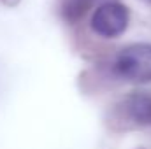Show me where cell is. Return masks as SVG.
I'll list each match as a JSON object with an SVG mask.
<instances>
[{
    "instance_id": "cell-1",
    "label": "cell",
    "mask_w": 151,
    "mask_h": 149,
    "mask_svg": "<svg viewBox=\"0 0 151 149\" xmlns=\"http://www.w3.org/2000/svg\"><path fill=\"white\" fill-rule=\"evenodd\" d=\"M116 72L137 84L151 81V44H132L119 51L114 62Z\"/></svg>"
},
{
    "instance_id": "cell-2",
    "label": "cell",
    "mask_w": 151,
    "mask_h": 149,
    "mask_svg": "<svg viewBox=\"0 0 151 149\" xmlns=\"http://www.w3.org/2000/svg\"><path fill=\"white\" fill-rule=\"evenodd\" d=\"M128 9L118 2H106L102 4L93 18L91 28L102 37H118L128 27Z\"/></svg>"
},
{
    "instance_id": "cell-3",
    "label": "cell",
    "mask_w": 151,
    "mask_h": 149,
    "mask_svg": "<svg viewBox=\"0 0 151 149\" xmlns=\"http://www.w3.org/2000/svg\"><path fill=\"white\" fill-rule=\"evenodd\" d=\"M127 109L132 119L137 123H151V98L150 97H134L127 102Z\"/></svg>"
},
{
    "instance_id": "cell-4",
    "label": "cell",
    "mask_w": 151,
    "mask_h": 149,
    "mask_svg": "<svg viewBox=\"0 0 151 149\" xmlns=\"http://www.w3.org/2000/svg\"><path fill=\"white\" fill-rule=\"evenodd\" d=\"M90 7L91 4L88 0H67L63 5V16L69 21H77L88 12Z\"/></svg>"
},
{
    "instance_id": "cell-5",
    "label": "cell",
    "mask_w": 151,
    "mask_h": 149,
    "mask_svg": "<svg viewBox=\"0 0 151 149\" xmlns=\"http://www.w3.org/2000/svg\"><path fill=\"white\" fill-rule=\"evenodd\" d=\"M4 2H5V4H9V5H14L18 0H4Z\"/></svg>"
},
{
    "instance_id": "cell-6",
    "label": "cell",
    "mask_w": 151,
    "mask_h": 149,
    "mask_svg": "<svg viewBox=\"0 0 151 149\" xmlns=\"http://www.w3.org/2000/svg\"><path fill=\"white\" fill-rule=\"evenodd\" d=\"M88 2H90V4H93V2H100V0H88Z\"/></svg>"
}]
</instances>
